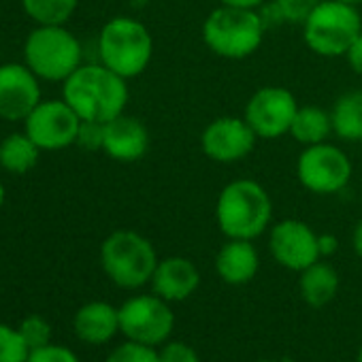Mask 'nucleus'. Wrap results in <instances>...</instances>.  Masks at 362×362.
Listing matches in <instances>:
<instances>
[{"mask_svg": "<svg viewBox=\"0 0 362 362\" xmlns=\"http://www.w3.org/2000/svg\"><path fill=\"white\" fill-rule=\"evenodd\" d=\"M126 81L105 64H81L62 83V98L83 122L107 124L128 105Z\"/></svg>", "mask_w": 362, "mask_h": 362, "instance_id": "1", "label": "nucleus"}, {"mask_svg": "<svg viewBox=\"0 0 362 362\" xmlns=\"http://www.w3.org/2000/svg\"><path fill=\"white\" fill-rule=\"evenodd\" d=\"M273 220V201L254 179H235L216 201V222L228 239H258Z\"/></svg>", "mask_w": 362, "mask_h": 362, "instance_id": "2", "label": "nucleus"}, {"mask_svg": "<svg viewBox=\"0 0 362 362\" xmlns=\"http://www.w3.org/2000/svg\"><path fill=\"white\" fill-rule=\"evenodd\" d=\"M264 30L267 26L258 9L220 5L203 24V41L220 58L243 60L262 45Z\"/></svg>", "mask_w": 362, "mask_h": 362, "instance_id": "3", "label": "nucleus"}, {"mask_svg": "<svg viewBox=\"0 0 362 362\" xmlns=\"http://www.w3.org/2000/svg\"><path fill=\"white\" fill-rule=\"evenodd\" d=\"M98 56L100 64L124 79H132L149 66L153 56V39L147 26L139 20L117 16L100 28Z\"/></svg>", "mask_w": 362, "mask_h": 362, "instance_id": "4", "label": "nucleus"}, {"mask_svg": "<svg viewBox=\"0 0 362 362\" xmlns=\"http://www.w3.org/2000/svg\"><path fill=\"white\" fill-rule=\"evenodd\" d=\"M83 60L79 39L66 24L37 26L24 43V64L45 81L64 83Z\"/></svg>", "mask_w": 362, "mask_h": 362, "instance_id": "5", "label": "nucleus"}, {"mask_svg": "<svg viewBox=\"0 0 362 362\" xmlns=\"http://www.w3.org/2000/svg\"><path fill=\"white\" fill-rule=\"evenodd\" d=\"M160 258L151 241L134 230H115L100 245L105 275L124 290H139L153 277Z\"/></svg>", "mask_w": 362, "mask_h": 362, "instance_id": "6", "label": "nucleus"}, {"mask_svg": "<svg viewBox=\"0 0 362 362\" xmlns=\"http://www.w3.org/2000/svg\"><path fill=\"white\" fill-rule=\"evenodd\" d=\"M362 33V20L354 5L322 0L303 24L307 47L322 58H341Z\"/></svg>", "mask_w": 362, "mask_h": 362, "instance_id": "7", "label": "nucleus"}, {"mask_svg": "<svg viewBox=\"0 0 362 362\" xmlns=\"http://www.w3.org/2000/svg\"><path fill=\"white\" fill-rule=\"evenodd\" d=\"M119 332L128 341L158 347L168 341L175 330V313L168 300L158 294H136L122 303Z\"/></svg>", "mask_w": 362, "mask_h": 362, "instance_id": "8", "label": "nucleus"}, {"mask_svg": "<svg viewBox=\"0 0 362 362\" xmlns=\"http://www.w3.org/2000/svg\"><path fill=\"white\" fill-rule=\"evenodd\" d=\"M351 162L347 153L324 141L317 145H307L296 162V175L305 190L320 197H330L341 192L351 179Z\"/></svg>", "mask_w": 362, "mask_h": 362, "instance_id": "9", "label": "nucleus"}, {"mask_svg": "<svg viewBox=\"0 0 362 362\" xmlns=\"http://www.w3.org/2000/svg\"><path fill=\"white\" fill-rule=\"evenodd\" d=\"M81 117L64 98L41 100L24 119V132L41 147V151H58L77 143Z\"/></svg>", "mask_w": 362, "mask_h": 362, "instance_id": "10", "label": "nucleus"}, {"mask_svg": "<svg viewBox=\"0 0 362 362\" xmlns=\"http://www.w3.org/2000/svg\"><path fill=\"white\" fill-rule=\"evenodd\" d=\"M298 111V103L288 88L264 86L252 94L245 105V119L258 139H279L290 134V126Z\"/></svg>", "mask_w": 362, "mask_h": 362, "instance_id": "11", "label": "nucleus"}, {"mask_svg": "<svg viewBox=\"0 0 362 362\" xmlns=\"http://www.w3.org/2000/svg\"><path fill=\"white\" fill-rule=\"evenodd\" d=\"M258 134L252 130L245 117L222 115L207 124L201 134L203 153L220 164H233L245 160L256 147Z\"/></svg>", "mask_w": 362, "mask_h": 362, "instance_id": "12", "label": "nucleus"}, {"mask_svg": "<svg viewBox=\"0 0 362 362\" xmlns=\"http://www.w3.org/2000/svg\"><path fill=\"white\" fill-rule=\"evenodd\" d=\"M317 233L303 220H281L273 224L269 235L271 256L288 271H305L322 260Z\"/></svg>", "mask_w": 362, "mask_h": 362, "instance_id": "13", "label": "nucleus"}, {"mask_svg": "<svg viewBox=\"0 0 362 362\" xmlns=\"http://www.w3.org/2000/svg\"><path fill=\"white\" fill-rule=\"evenodd\" d=\"M41 100L39 77L26 64H0V119L24 122Z\"/></svg>", "mask_w": 362, "mask_h": 362, "instance_id": "14", "label": "nucleus"}, {"mask_svg": "<svg viewBox=\"0 0 362 362\" xmlns=\"http://www.w3.org/2000/svg\"><path fill=\"white\" fill-rule=\"evenodd\" d=\"M149 284L153 294L173 305L190 298L199 290L201 273L192 260L184 256H168L158 262Z\"/></svg>", "mask_w": 362, "mask_h": 362, "instance_id": "15", "label": "nucleus"}, {"mask_svg": "<svg viewBox=\"0 0 362 362\" xmlns=\"http://www.w3.org/2000/svg\"><path fill=\"white\" fill-rule=\"evenodd\" d=\"M149 149V132L147 126L132 115H117L115 119L105 124L103 151L115 162H136Z\"/></svg>", "mask_w": 362, "mask_h": 362, "instance_id": "16", "label": "nucleus"}, {"mask_svg": "<svg viewBox=\"0 0 362 362\" xmlns=\"http://www.w3.org/2000/svg\"><path fill=\"white\" fill-rule=\"evenodd\" d=\"M260 269V256L252 241L228 239L216 254V273L228 286L250 284Z\"/></svg>", "mask_w": 362, "mask_h": 362, "instance_id": "17", "label": "nucleus"}, {"mask_svg": "<svg viewBox=\"0 0 362 362\" xmlns=\"http://www.w3.org/2000/svg\"><path fill=\"white\" fill-rule=\"evenodd\" d=\"M73 328L83 343H109L119 332V309L105 300H90L77 309Z\"/></svg>", "mask_w": 362, "mask_h": 362, "instance_id": "18", "label": "nucleus"}, {"mask_svg": "<svg viewBox=\"0 0 362 362\" xmlns=\"http://www.w3.org/2000/svg\"><path fill=\"white\" fill-rule=\"evenodd\" d=\"M339 286H341V279H339L337 269L324 260L313 262L311 267L300 271V277H298L300 298L313 309L326 307L337 296Z\"/></svg>", "mask_w": 362, "mask_h": 362, "instance_id": "19", "label": "nucleus"}, {"mask_svg": "<svg viewBox=\"0 0 362 362\" xmlns=\"http://www.w3.org/2000/svg\"><path fill=\"white\" fill-rule=\"evenodd\" d=\"M41 158V147L26 134L13 132L0 141V168L11 175L30 173Z\"/></svg>", "mask_w": 362, "mask_h": 362, "instance_id": "20", "label": "nucleus"}, {"mask_svg": "<svg viewBox=\"0 0 362 362\" xmlns=\"http://www.w3.org/2000/svg\"><path fill=\"white\" fill-rule=\"evenodd\" d=\"M332 119V132L347 141V143H360L362 141V92H345L337 98L330 111Z\"/></svg>", "mask_w": 362, "mask_h": 362, "instance_id": "21", "label": "nucleus"}, {"mask_svg": "<svg viewBox=\"0 0 362 362\" xmlns=\"http://www.w3.org/2000/svg\"><path fill=\"white\" fill-rule=\"evenodd\" d=\"M332 132V119L330 113L324 111L322 107L315 105H307V107H298L294 122L290 126V134L292 139H296L300 145H317L324 143L328 139V134Z\"/></svg>", "mask_w": 362, "mask_h": 362, "instance_id": "22", "label": "nucleus"}, {"mask_svg": "<svg viewBox=\"0 0 362 362\" xmlns=\"http://www.w3.org/2000/svg\"><path fill=\"white\" fill-rule=\"evenodd\" d=\"M24 13L37 24H66L79 7V0H20Z\"/></svg>", "mask_w": 362, "mask_h": 362, "instance_id": "23", "label": "nucleus"}, {"mask_svg": "<svg viewBox=\"0 0 362 362\" xmlns=\"http://www.w3.org/2000/svg\"><path fill=\"white\" fill-rule=\"evenodd\" d=\"M30 347L18 328L0 322V362H26Z\"/></svg>", "mask_w": 362, "mask_h": 362, "instance_id": "24", "label": "nucleus"}, {"mask_svg": "<svg viewBox=\"0 0 362 362\" xmlns=\"http://www.w3.org/2000/svg\"><path fill=\"white\" fill-rule=\"evenodd\" d=\"M18 330H20V334L24 337V341H26V345L30 349H37V347H43V345L52 343V326L43 315H37V313L26 315L22 320V324L18 326Z\"/></svg>", "mask_w": 362, "mask_h": 362, "instance_id": "25", "label": "nucleus"}, {"mask_svg": "<svg viewBox=\"0 0 362 362\" xmlns=\"http://www.w3.org/2000/svg\"><path fill=\"white\" fill-rule=\"evenodd\" d=\"M105 362H160V358H158V349L156 347L126 339V343L117 345L105 358Z\"/></svg>", "mask_w": 362, "mask_h": 362, "instance_id": "26", "label": "nucleus"}, {"mask_svg": "<svg viewBox=\"0 0 362 362\" xmlns=\"http://www.w3.org/2000/svg\"><path fill=\"white\" fill-rule=\"evenodd\" d=\"M279 13L284 16L286 22L292 24H305V20L311 16V11L322 3V0H273Z\"/></svg>", "mask_w": 362, "mask_h": 362, "instance_id": "27", "label": "nucleus"}, {"mask_svg": "<svg viewBox=\"0 0 362 362\" xmlns=\"http://www.w3.org/2000/svg\"><path fill=\"white\" fill-rule=\"evenodd\" d=\"M26 362H81L77 358V354L64 345H56V343H47L43 347L30 349L28 360Z\"/></svg>", "mask_w": 362, "mask_h": 362, "instance_id": "28", "label": "nucleus"}, {"mask_svg": "<svg viewBox=\"0 0 362 362\" xmlns=\"http://www.w3.org/2000/svg\"><path fill=\"white\" fill-rule=\"evenodd\" d=\"M160 362H201L197 349L184 341H166L158 349Z\"/></svg>", "mask_w": 362, "mask_h": 362, "instance_id": "29", "label": "nucleus"}, {"mask_svg": "<svg viewBox=\"0 0 362 362\" xmlns=\"http://www.w3.org/2000/svg\"><path fill=\"white\" fill-rule=\"evenodd\" d=\"M103 136H105V124L100 122H83L79 126V134H77V145L88 149V151H103Z\"/></svg>", "mask_w": 362, "mask_h": 362, "instance_id": "30", "label": "nucleus"}, {"mask_svg": "<svg viewBox=\"0 0 362 362\" xmlns=\"http://www.w3.org/2000/svg\"><path fill=\"white\" fill-rule=\"evenodd\" d=\"M345 58H347L349 69H351L356 75H360V77H362V33H360V35L356 37V41L349 45V49H347Z\"/></svg>", "mask_w": 362, "mask_h": 362, "instance_id": "31", "label": "nucleus"}, {"mask_svg": "<svg viewBox=\"0 0 362 362\" xmlns=\"http://www.w3.org/2000/svg\"><path fill=\"white\" fill-rule=\"evenodd\" d=\"M317 243H320L322 258H328V256H332L339 250V239L334 235H320L317 237Z\"/></svg>", "mask_w": 362, "mask_h": 362, "instance_id": "32", "label": "nucleus"}, {"mask_svg": "<svg viewBox=\"0 0 362 362\" xmlns=\"http://www.w3.org/2000/svg\"><path fill=\"white\" fill-rule=\"evenodd\" d=\"M226 7H239V9H260L267 0H220Z\"/></svg>", "mask_w": 362, "mask_h": 362, "instance_id": "33", "label": "nucleus"}, {"mask_svg": "<svg viewBox=\"0 0 362 362\" xmlns=\"http://www.w3.org/2000/svg\"><path fill=\"white\" fill-rule=\"evenodd\" d=\"M351 250L358 258H362V220L356 222L354 233H351Z\"/></svg>", "mask_w": 362, "mask_h": 362, "instance_id": "34", "label": "nucleus"}, {"mask_svg": "<svg viewBox=\"0 0 362 362\" xmlns=\"http://www.w3.org/2000/svg\"><path fill=\"white\" fill-rule=\"evenodd\" d=\"M5 199H7V190H5V184H3V179H0V207L5 205Z\"/></svg>", "mask_w": 362, "mask_h": 362, "instance_id": "35", "label": "nucleus"}, {"mask_svg": "<svg viewBox=\"0 0 362 362\" xmlns=\"http://www.w3.org/2000/svg\"><path fill=\"white\" fill-rule=\"evenodd\" d=\"M339 3H347V5H354V7H358L362 0H339Z\"/></svg>", "mask_w": 362, "mask_h": 362, "instance_id": "36", "label": "nucleus"}, {"mask_svg": "<svg viewBox=\"0 0 362 362\" xmlns=\"http://www.w3.org/2000/svg\"><path fill=\"white\" fill-rule=\"evenodd\" d=\"M358 362H362V345H360V349H358Z\"/></svg>", "mask_w": 362, "mask_h": 362, "instance_id": "37", "label": "nucleus"}, {"mask_svg": "<svg viewBox=\"0 0 362 362\" xmlns=\"http://www.w3.org/2000/svg\"><path fill=\"white\" fill-rule=\"evenodd\" d=\"M258 362H277V360H258Z\"/></svg>", "mask_w": 362, "mask_h": 362, "instance_id": "38", "label": "nucleus"}, {"mask_svg": "<svg viewBox=\"0 0 362 362\" xmlns=\"http://www.w3.org/2000/svg\"><path fill=\"white\" fill-rule=\"evenodd\" d=\"M360 203H362V190H360Z\"/></svg>", "mask_w": 362, "mask_h": 362, "instance_id": "39", "label": "nucleus"}]
</instances>
